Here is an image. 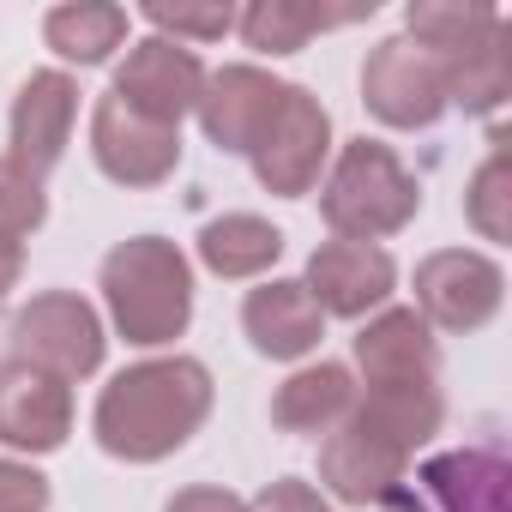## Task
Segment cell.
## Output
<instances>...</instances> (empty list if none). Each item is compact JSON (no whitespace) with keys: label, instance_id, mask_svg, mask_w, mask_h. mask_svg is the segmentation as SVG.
<instances>
[{"label":"cell","instance_id":"1","mask_svg":"<svg viewBox=\"0 0 512 512\" xmlns=\"http://www.w3.org/2000/svg\"><path fill=\"white\" fill-rule=\"evenodd\" d=\"M211 368L199 356H151L121 368L97 398V446L121 464H157L181 452L211 416Z\"/></svg>","mask_w":512,"mask_h":512},{"label":"cell","instance_id":"2","mask_svg":"<svg viewBox=\"0 0 512 512\" xmlns=\"http://www.w3.org/2000/svg\"><path fill=\"white\" fill-rule=\"evenodd\" d=\"M103 308L133 350L175 344L193 320V266L163 235H127L103 253Z\"/></svg>","mask_w":512,"mask_h":512},{"label":"cell","instance_id":"3","mask_svg":"<svg viewBox=\"0 0 512 512\" xmlns=\"http://www.w3.org/2000/svg\"><path fill=\"white\" fill-rule=\"evenodd\" d=\"M410 43H422L446 73V103L494 115L506 103V25L476 0H416L404 13Z\"/></svg>","mask_w":512,"mask_h":512},{"label":"cell","instance_id":"4","mask_svg":"<svg viewBox=\"0 0 512 512\" xmlns=\"http://www.w3.org/2000/svg\"><path fill=\"white\" fill-rule=\"evenodd\" d=\"M422 211V187L416 175L398 163L392 145L380 139H350L320 187V217L332 223L338 241H380L410 229Z\"/></svg>","mask_w":512,"mask_h":512},{"label":"cell","instance_id":"5","mask_svg":"<svg viewBox=\"0 0 512 512\" xmlns=\"http://www.w3.org/2000/svg\"><path fill=\"white\" fill-rule=\"evenodd\" d=\"M326 157H332V115H326V103L314 91H302V85H284L272 121L260 127V139H253V151H247L253 175H260V187L278 193V199H302V193H314Z\"/></svg>","mask_w":512,"mask_h":512},{"label":"cell","instance_id":"6","mask_svg":"<svg viewBox=\"0 0 512 512\" xmlns=\"http://www.w3.org/2000/svg\"><path fill=\"white\" fill-rule=\"evenodd\" d=\"M103 350H109L103 320L73 290H43L13 320V356L31 362V368H43V374H55V380H67V386L85 380V374H97Z\"/></svg>","mask_w":512,"mask_h":512},{"label":"cell","instance_id":"7","mask_svg":"<svg viewBox=\"0 0 512 512\" xmlns=\"http://www.w3.org/2000/svg\"><path fill=\"white\" fill-rule=\"evenodd\" d=\"M506 302L500 260L476 247H440L416 266V314L440 332H482Z\"/></svg>","mask_w":512,"mask_h":512},{"label":"cell","instance_id":"8","mask_svg":"<svg viewBox=\"0 0 512 512\" xmlns=\"http://www.w3.org/2000/svg\"><path fill=\"white\" fill-rule=\"evenodd\" d=\"M362 103L374 121L398 127V133H416V127H434L452 103H446V73L440 61L410 43V37H386L368 67H362Z\"/></svg>","mask_w":512,"mask_h":512},{"label":"cell","instance_id":"9","mask_svg":"<svg viewBox=\"0 0 512 512\" xmlns=\"http://www.w3.org/2000/svg\"><path fill=\"white\" fill-rule=\"evenodd\" d=\"M398 512H512V464L500 446H458L416 470V494L398 488Z\"/></svg>","mask_w":512,"mask_h":512},{"label":"cell","instance_id":"10","mask_svg":"<svg viewBox=\"0 0 512 512\" xmlns=\"http://www.w3.org/2000/svg\"><path fill=\"white\" fill-rule=\"evenodd\" d=\"M199 91H205V61L169 37L133 43L109 85V97H121L133 115H145L157 127H181V115L199 109Z\"/></svg>","mask_w":512,"mask_h":512},{"label":"cell","instance_id":"11","mask_svg":"<svg viewBox=\"0 0 512 512\" xmlns=\"http://www.w3.org/2000/svg\"><path fill=\"white\" fill-rule=\"evenodd\" d=\"M91 157L115 187H163L181 169V127H157V121L133 115L121 97H97Z\"/></svg>","mask_w":512,"mask_h":512},{"label":"cell","instance_id":"12","mask_svg":"<svg viewBox=\"0 0 512 512\" xmlns=\"http://www.w3.org/2000/svg\"><path fill=\"white\" fill-rule=\"evenodd\" d=\"M302 290L314 296L320 314H338V320H362V314H380L398 290V266L380 241H320L308 253V278Z\"/></svg>","mask_w":512,"mask_h":512},{"label":"cell","instance_id":"13","mask_svg":"<svg viewBox=\"0 0 512 512\" xmlns=\"http://www.w3.org/2000/svg\"><path fill=\"white\" fill-rule=\"evenodd\" d=\"M73 121H79V85H73L61 67L31 73V79L19 85V97H13V115H7V145H13L7 157H13L31 181H43V175L67 157Z\"/></svg>","mask_w":512,"mask_h":512},{"label":"cell","instance_id":"14","mask_svg":"<svg viewBox=\"0 0 512 512\" xmlns=\"http://www.w3.org/2000/svg\"><path fill=\"white\" fill-rule=\"evenodd\" d=\"M73 434V392L67 380L7 356L0 362V446L13 452H61Z\"/></svg>","mask_w":512,"mask_h":512},{"label":"cell","instance_id":"15","mask_svg":"<svg viewBox=\"0 0 512 512\" xmlns=\"http://www.w3.org/2000/svg\"><path fill=\"white\" fill-rule=\"evenodd\" d=\"M362 386H440V344L416 308H380L356 332Z\"/></svg>","mask_w":512,"mask_h":512},{"label":"cell","instance_id":"16","mask_svg":"<svg viewBox=\"0 0 512 512\" xmlns=\"http://www.w3.org/2000/svg\"><path fill=\"white\" fill-rule=\"evenodd\" d=\"M284 97V79H272L266 67H223V73H205V91H199V127L217 151H235L247 157L253 139H260V127L272 121Z\"/></svg>","mask_w":512,"mask_h":512},{"label":"cell","instance_id":"17","mask_svg":"<svg viewBox=\"0 0 512 512\" xmlns=\"http://www.w3.org/2000/svg\"><path fill=\"white\" fill-rule=\"evenodd\" d=\"M404 470H410L404 452H392L386 440H374L350 422H338L320 446V482L344 506H386L404 488Z\"/></svg>","mask_w":512,"mask_h":512},{"label":"cell","instance_id":"18","mask_svg":"<svg viewBox=\"0 0 512 512\" xmlns=\"http://www.w3.org/2000/svg\"><path fill=\"white\" fill-rule=\"evenodd\" d=\"M241 326H247V344L260 356H272V362H302L326 338V314L314 308V296L296 278H272L260 290H247Z\"/></svg>","mask_w":512,"mask_h":512},{"label":"cell","instance_id":"19","mask_svg":"<svg viewBox=\"0 0 512 512\" xmlns=\"http://www.w3.org/2000/svg\"><path fill=\"white\" fill-rule=\"evenodd\" d=\"M356 404V380L344 362H314V368H296L278 398H272V422L284 434H332Z\"/></svg>","mask_w":512,"mask_h":512},{"label":"cell","instance_id":"20","mask_svg":"<svg viewBox=\"0 0 512 512\" xmlns=\"http://www.w3.org/2000/svg\"><path fill=\"white\" fill-rule=\"evenodd\" d=\"M278 253H284V229L253 211H229L199 229V260L217 278H260L278 266Z\"/></svg>","mask_w":512,"mask_h":512},{"label":"cell","instance_id":"21","mask_svg":"<svg viewBox=\"0 0 512 512\" xmlns=\"http://www.w3.org/2000/svg\"><path fill=\"white\" fill-rule=\"evenodd\" d=\"M374 13V0L368 7H350V13H320V7H302V0H253L247 13H235V31L247 49H260V55H302L320 31L332 25H350Z\"/></svg>","mask_w":512,"mask_h":512},{"label":"cell","instance_id":"22","mask_svg":"<svg viewBox=\"0 0 512 512\" xmlns=\"http://www.w3.org/2000/svg\"><path fill=\"white\" fill-rule=\"evenodd\" d=\"M127 7H109V0H73V7H55L43 19V43L73 61V67H103L121 43H127Z\"/></svg>","mask_w":512,"mask_h":512},{"label":"cell","instance_id":"23","mask_svg":"<svg viewBox=\"0 0 512 512\" xmlns=\"http://www.w3.org/2000/svg\"><path fill=\"white\" fill-rule=\"evenodd\" d=\"M43 217H49L43 181H31L13 157H0V235L25 241V235H37V229H43Z\"/></svg>","mask_w":512,"mask_h":512},{"label":"cell","instance_id":"24","mask_svg":"<svg viewBox=\"0 0 512 512\" xmlns=\"http://www.w3.org/2000/svg\"><path fill=\"white\" fill-rule=\"evenodd\" d=\"M464 211L482 229V241H506V229H512V217H506V151H488V163L470 175Z\"/></svg>","mask_w":512,"mask_h":512},{"label":"cell","instance_id":"25","mask_svg":"<svg viewBox=\"0 0 512 512\" xmlns=\"http://www.w3.org/2000/svg\"><path fill=\"white\" fill-rule=\"evenodd\" d=\"M145 25L157 31V37H169V43H217V37H229L235 31V13L229 7H145Z\"/></svg>","mask_w":512,"mask_h":512},{"label":"cell","instance_id":"26","mask_svg":"<svg viewBox=\"0 0 512 512\" xmlns=\"http://www.w3.org/2000/svg\"><path fill=\"white\" fill-rule=\"evenodd\" d=\"M0 512H49V476L19 458H0Z\"/></svg>","mask_w":512,"mask_h":512},{"label":"cell","instance_id":"27","mask_svg":"<svg viewBox=\"0 0 512 512\" xmlns=\"http://www.w3.org/2000/svg\"><path fill=\"white\" fill-rule=\"evenodd\" d=\"M247 512H332V506H326V494H320L314 482H302V476H278V482H266L260 494L247 500Z\"/></svg>","mask_w":512,"mask_h":512},{"label":"cell","instance_id":"28","mask_svg":"<svg viewBox=\"0 0 512 512\" xmlns=\"http://www.w3.org/2000/svg\"><path fill=\"white\" fill-rule=\"evenodd\" d=\"M163 512H247V500L229 494V488H205V482H199V488H181Z\"/></svg>","mask_w":512,"mask_h":512},{"label":"cell","instance_id":"29","mask_svg":"<svg viewBox=\"0 0 512 512\" xmlns=\"http://www.w3.org/2000/svg\"><path fill=\"white\" fill-rule=\"evenodd\" d=\"M19 278H25V247L13 235H0V302L19 290Z\"/></svg>","mask_w":512,"mask_h":512}]
</instances>
